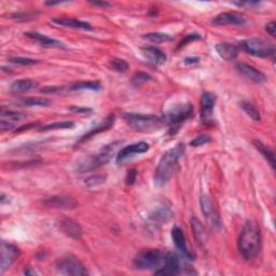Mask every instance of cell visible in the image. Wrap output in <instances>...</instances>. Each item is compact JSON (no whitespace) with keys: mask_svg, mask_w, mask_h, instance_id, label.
I'll list each match as a JSON object with an SVG mask.
<instances>
[{"mask_svg":"<svg viewBox=\"0 0 276 276\" xmlns=\"http://www.w3.org/2000/svg\"><path fill=\"white\" fill-rule=\"evenodd\" d=\"M72 111L74 112H79V113H86L88 111H92V109H90V108H85V107H71L69 108Z\"/></svg>","mask_w":276,"mask_h":276,"instance_id":"7bdbcfd3","label":"cell"},{"mask_svg":"<svg viewBox=\"0 0 276 276\" xmlns=\"http://www.w3.org/2000/svg\"><path fill=\"white\" fill-rule=\"evenodd\" d=\"M236 69L238 72L244 76L245 78H247L248 80L255 82V83H263L267 81V76H265L262 72L258 71L257 68H255L251 65H248L246 63H239L236 65Z\"/></svg>","mask_w":276,"mask_h":276,"instance_id":"2e32d148","label":"cell"},{"mask_svg":"<svg viewBox=\"0 0 276 276\" xmlns=\"http://www.w3.org/2000/svg\"><path fill=\"white\" fill-rule=\"evenodd\" d=\"M191 228L193 231V235L195 238V241L198 242V244L203 245L204 244V239H205V231H204V226L202 225L201 221L199 219H196L195 217H192L191 220Z\"/></svg>","mask_w":276,"mask_h":276,"instance_id":"83f0119b","label":"cell"},{"mask_svg":"<svg viewBox=\"0 0 276 276\" xmlns=\"http://www.w3.org/2000/svg\"><path fill=\"white\" fill-rule=\"evenodd\" d=\"M166 254L159 249H145L133 259V268L137 271H155L164 264Z\"/></svg>","mask_w":276,"mask_h":276,"instance_id":"277c9868","label":"cell"},{"mask_svg":"<svg viewBox=\"0 0 276 276\" xmlns=\"http://www.w3.org/2000/svg\"><path fill=\"white\" fill-rule=\"evenodd\" d=\"M216 104V96L210 92H204L201 97V118L203 121H209L213 116Z\"/></svg>","mask_w":276,"mask_h":276,"instance_id":"ac0fdd59","label":"cell"},{"mask_svg":"<svg viewBox=\"0 0 276 276\" xmlns=\"http://www.w3.org/2000/svg\"><path fill=\"white\" fill-rule=\"evenodd\" d=\"M114 120H116L114 114H109V116H108V117L106 118V119L104 120V122H103L102 124H100L98 126L94 127V129H92L90 132L86 133L85 135H83V136L80 138V140H79V141L77 142V145H81V144H83V143H85V142H87V141H90L91 138L94 137L95 135L100 134V133H103V132L107 131V130H109L111 126H113Z\"/></svg>","mask_w":276,"mask_h":276,"instance_id":"ffe728a7","label":"cell"},{"mask_svg":"<svg viewBox=\"0 0 276 276\" xmlns=\"http://www.w3.org/2000/svg\"><path fill=\"white\" fill-rule=\"evenodd\" d=\"M185 149L186 148L183 144H178L162 155L154 172V182L156 186H164L171 179L176 170L177 163L185 153Z\"/></svg>","mask_w":276,"mask_h":276,"instance_id":"7a4b0ae2","label":"cell"},{"mask_svg":"<svg viewBox=\"0 0 276 276\" xmlns=\"http://www.w3.org/2000/svg\"><path fill=\"white\" fill-rule=\"evenodd\" d=\"M261 231L258 223L254 220L246 221L238 239V249L245 260H252L261 250Z\"/></svg>","mask_w":276,"mask_h":276,"instance_id":"6da1fadb","label":"cell"},{"mask_svg":"<svg viewBox=\"0 0 276 276\" xmlns=\"http://www.w3.org/2000/svg\"><path fill=\"white\" fill-rule=\"evenodd\" d=\"M18 103L25 107H49L52 105L50 100L42 97H26L19 100Z\"/></svg>","mask_w":276,"mask_h":276,"instance_id":"4316f807","label":"cell"},{"mask_svg":"<svg viewBox=\"0 0 276 276\" xmlns=\"http://www.w3.org/2000/svg\"><path fill=\"white\" fill-rule=\"evenodd\" d=\"M135 178H136V172H135L134 170H132V171L129 172V174H127V177H126V183H127V185H132V183H134Z\"/></svg>","mask_w":276,"mask_h":276,"instance_id":"ee69618b","label":"cell"},{"mask_svg":"<svg viewBox=\"0 0 276 276\" xmlns=\"http://www.w3.org/2000/svg\"><path fill=\"white\" fill-rule=\"evenodd\" d=\"M10 63L16 64V65H22V66H31L38 64L39 62L37 60H33V58H28V57H11L9 60Z\"/></svg>","mask_w":276,"mask_h":276,"instance_id":"8d00e7d4","label":"cell"},{"mask_svg":"<svg viewBox=\"0 0 276 276\" xmlns=\"http://www.w3.org/2000/svg\"><path fill=\"white\" fill-rule=\"evenodd\" d=\"M0 252H2V256H0V273L4 274L8 269L11 268V265L18 258L19 249L13 244L3 242Z\"/></svg>","mask_w":276,"mask_h":276,"instance_id":"9c48e42d","label":"cell"},{"mask_svg":"<svg viewBox=\"0 0 276 276\" xmlns=\"http://www.w3.org/2000/svg\"><path fill=\"white\" fill-rule=\"evenodd\" d=\"M75 126V123L73 121H57L51 124H48L41 127V131H52V130H66L72 129Z\"/></svg>","mask_w":276,"mask_h":276,"instance_id":"1f68e13d","label":"cell"},{"mask_svg":"<svg viewBox=\"0 0 276 276\" xmlns=\"http://www.w3.org/2000/svg\"><path fill=\"white\" fill-rule=\"evenodd\" d=\"M121 144L122 142H114L105 146L97 154L87 157V159L79 163L78 172L80 174H83L85 172L93 171L95 169H98L100 166L107 164L112 159V155L116 153L118 147H120Z\"/></svg>","mask_w":276,"mask_h":276,"instance_id":"5b68a950","label":"cell"},{"mask_svg":"<svg viewBox=\"0 0 276 276\" xmlns=\"http://www.w3.org/2000/svg\"><path fill=\"white\" fill-rule=\"evenodd\" d=\"M173 216L174 214L169 206L160 205L152 211V213L150 214V219L155 223L162 224L169 222L173 218Z\"/></svg>","mask_w":276,"mask_h":276,"instance_id":"7402d4cb","label":"cell"},{"mask_svg":"<svg viewBox=\"0 0 276 276\" xmlns=\"http://www.w3.org/2000/svg\"><path fill=\"white\" fill-rule=\"evenodd\" d=\"M182 264L180 257L175 252H167L164 264L160 269L154 271L155 275H178L180 274Z\"/></svg>","mask_w":276,"mask_h":276,"instance_id":"8fae6325","label":"cell"},{"mask_svg":"<svg viewBox=\"0 0 276 276\" xmlns=\"http://www.w3.org/2000/svg\"><path fill=\"white\" fill-rule=\"evenodd\" d=\"M57 226L60 228V230L66 234L69 238H72L74 240H80L82 236V228L77 221L71 218H62L57 221Z\"/></svg>","mask_w":276,"mask_h":276,"instance_id":"9a60e30c","label":"cell"},{"mask_svg":"<svg viewBox=\"0 0 276 276\" xmlns=\"http://www.w3.org/2000/svg\"><path fill=\"white\" fill-rule=\"evenodd\" d=\"M217 53L225 61H233L239 54V49L229 42H220L215 47Z\"/></svg>","mask_w":276,"mask_h":276,"instance_id":"603a6c76","label":"cell"},{"mask_svg":"<svg viewBox=\"0 0 276 276\" xmlns=\"http://www.w3.org/2000/svg\"><path fill=\"white\" fill-rule=\"evenodd\" d=\"M56 269L63 275L83 276L87 274L84 264L74 255H65L56 261Z\"/></svg>","mask_w":276,"mask_h":276,"instance_id":"52a82bcc","label":"cell"},{"mask_svg":"<svg viewBox=\"0 0 276 276\" xmlns=\"http://www.w3.org/2000/svg\"><path fill=\"white\" fill-rule=\"evenodd\" d=\"M193 114V107L190 104H185L174 108L170 112H167L164 118L165 125L167 124L172 131H177L179 126Z\"/></svg>","mask_w":276,"mask_h":276,"instance_id":"ba28073f","label":"cell"},{"mask_svg":"<svg viewBox=\"0 0 276 276\" xmlns=\"http://www.w3.org/2000/svg\"><path fill=\"white\" fill-rule=\"evenodd\" d=\"M25 36L27 38H29V39H33V40L37 41L39 44H41L43 47L62 48V49L66 48V45L63 42L56 40V39L48 37L45 35H42V34H39V33H25Z\"/></svg>","mask_w":276,"mask_h":276,"instance_id":"cb8c5ba5","label":"cell"},{"mask_svg":"<svg viewBox=\"0 0 276 276\" xmlns=\"http://www.w3.org/2000/svg\"><path fill=\"white\" fill-rule=\"evenodd\" d=\"M200 60L198 57H188V58H186L185 60V63L188 65V64H196V63H199Z\"/></svg>","mask_w":276,"mask_h":276,"instance_id":"f6af8a7d","label":"cell"},{"mask_svg":"<svg viewBox=\"0 0 276 276\" xmlns=\"http://www.w3.org/2000/svg\"><path fill=\"white\" fill-rule=\"evenodd\" d=\"M0 127H2L3 131H9V130H13L15 127V123L11 122V121H8V120H4L2 119V121H0Z\"/></svg>","mask_w":276,"mask_h":276,"instance_id":"f35d334b","label":"cell"},{"mask_svg":"<svg viewBox=\"0 0 276 276\" xmlns=\"http://www.w3.org/2000/svg\"><path fill=\"white\" fill-rule=\"evenodd\" d=\"M213 24L218 26L225 25H235V26H243L246 23V17L243 13L238 11H230V12H222L218 15H216L212 19Z\"/></svg>","mask_w":276,"mask_h":276,"instance_id":"7c38bea8","label":"cell"},{"mask_svg":"<svg viewBox=\"0 0 276 276\" xmlns=\"http://www.w3.org/2000/svg\"><path fill=\"white\" fill-rule=\"evenodd\" d=\"M141 52L145 58L154 65H163L167 60L166 54L155 47H142Z\"/></svg>","mask_w":276,"mask_h":276,"instance_id":"d6986e66","label":"cell"},{"mask_svg":"<svg viewBox=\"0 0 276 276\" xmlns=\"http://www.w3.org/2000/svg\"><path fill=\"white\" fill-rule=\"evenodd\" d=\"M149 147L150 146L145 142H141V143L126 146V147L122 148L119 152H118L116 161L118 164H122L126 160H129V159H131V157H133L135 154H142V153L147 152L148 150H149Z\"/></svg>","mask_w":276,"mask_h":276,"instance_id":"4fadbf2b","label":"cell"},{"mask_svg":"<svg viewBox=\"0 0 276 276\" xmlns=\"http://www.w3.org/2000/svg\"><path fill=\"white\" fill-rule=\"evenodd\" d=\"M93 6H96V7H103V8H105V7H109L110 5L109 4H108V3H106V2H94V3H91Z\"/></svg>","mask_w":276,"mask_h":276,"instance_id":"bcb514c9","label":"cell"},{"mask_svg":"<svg viewBox=\"0 0 276 276\" xmlns=\"http://www.w3.org/2000/svg\"><path fill=\"white\" fill-rule=\"evenodd\" d=\"M212 141V137L210 135H207V134H202L198 137H195L194 140L190 143V145L192 147H201L207 143H210Z\"/></svg>","mask_w":276,"mask_h":276,"instance_id":"74e56055","label":"cell"},{"mask_svg":"<svg viewBox=\"0 0 276 276\" xmlns=\"http://www.w3.org/2000/svg\"><path fill=\"white\" fill-rule=\"evenodd\" d=\"M69 88L73 91H80V90L97 91L101 88V83L97 81H81V82L74 83Z\"/></svg>","mask_w":276,"mask_h":276,"instance_id":"f546056e","label":"cell"},{"mask_svg":"<svg viewBox=\"0 0 276 276\" xmlns=\"http://www.w3.org/2000/svg\"><path fill=\"white\" fill-rule=\"evenodd\" d=\"M201 210L203 215L205 216V218L210 221L211 226H213V229L218 230L221 226V220L220 216L217 212L216 206L213 202V200L207 195H202L201 196Z\"/></svg>","mask_w":276,"mask_h":276,"instance_id":"30bf717a","label":"cell"},{"mask_svg":"<svg viewBox=\"0 0 276 276\" xmlns=\"http://www.w3.org/2000/svg\"><path fill=\"white\" fill-rule=\"evenodd\" d=\"M265 31L271 36V37H275L276 34V23L275 22H270L267 25H265Z\"/></svg>","mask_w":276,"mask_h":276,"instance_id":"ab89813d","label":"cell"},{"mask_svg":"<svg viewBox=\"0 0 276 276\" xmlns=\"http://www.w3.org/2000/svg\"><path fill=\"white\" fill-rule=\"evenodd\" d=\"M195 39H200V36L198 34H191V35H188L186 38H185V40L182 42H180V47L181 45H185L187 43H189L191 42L192 40H195Z\"/></svg>","mask_w":276,"mask_h":276,"instance_id":"b9f144b4","label":"cell"},{"mask_svg":"<svg viewBox=\"0 0 276 276\" xmlns=\"http://www.w3.org/2000/svg\"><path fill=\"white\" fill-rule=\"evenodd\" d=\"M110 67L114 72L125 73L127 69H129V64H127L124 60H121V58H113L110 62Z\"/></svg>","mask_w":276,"mask_h":276,"instance_id":"e575fe53","label":"cell"},{"mask_svg":"<svg viewBox=\"0 0 276 276\" xmlns=\"http://www.w3.org/2000/svg\"><path fill=\"white\" fill-rule=\"evenodd\" d=\"M38 86V81L33 80V79H21V80L14 81L10 86V90L14 93H24L35 90Z\"/></svg>","mask_w":276,"mask_h":276,"instance_id":"d4e9b609","label":"cell"},{"mask_svg":"<svg viewBox=\"0 0 276 276\" xmlns=\"http://www.w3.org/2000/svg\"><path fill=\"white\" fill-rule=\"evenodd\" d=\"M172 239L175 244V247L177 250L179 251L181 255V257L187 259V260H193L194 256L192 252L189 250L188 246H187V241H186V236L183 234V231L179 228V226L175 225L172 229Z\"/></svg>","mask_w":276,"mask_h":276,"instance_id":"5bb4252c","label":"cell"},{"mask_svg":"<svg viewBox=\"0 0 276 276\" xmlns=\"http://www.w3.org/2000/svg\"><path fill=\"white\" fill-rule=\"evenodd\" d=\"M26 114L22 112H17V111H11V110H2V119L11 121L15 123V121H21L25 119Z\"/></svg>","mask_w":276,"mask_h":276,"instance_id":"836d02e7","label":"cell"},{"mask_svg":"<svg viewBox=\"0 0 276 276\" xmlns=\"http://www.w3.org/2000/svg\"><path fill=\"white\" fill-rule=\"evenodd\" d=\"M43 204L51 209L57 210H75L79 205L75 199L69 198V196H52V198L43 201Z\"/></svg>","mask_w":276,"mask_h":276,"instance_id":"e0dca14e","label":"cell"},{"mask_svg":"<svg viewBox=\"0 0 276 276\" xmlns=\"http://www.w3.org/2000/svg\"><path fill=\"white\" fill-rule=\"evenodd\" d=\"M243 50L256 57H274L275 47L261 38H249L241 41Z\"/></svg>","mask_w":276,"mask_h":276,"instance_id":"8992f818","label":"cell"},{"mask_svg":"<svg viewBox=\"0 0 276 276\" xmlns=\"http://www.w3.org/2000/svg\"><path fill=\"white\" fill-rule=\"evenodd\" d=\"M254 145L256 147V149H257L261 153V155L270 164V166L272 167V170H275V155H274L273 150L270 149L268 146H265L262 142H260L258 140L254 141Z\"/></svg>","mask_w":276,"mask_h":276,"instance_id":"484cf974","label":"cell"},{"mask_svg":"<svg viewBox=\"0 0 276 276\" xmlns=\"http://www.w3.org/2000/svg\"><path fill=\"white\" fill-rule=\"evenodd\" d=\"M52 22L56 25H60L63 27L84 29V31H91L92 29V25L90 23L80 21V19H77L74 17H55L52 19Z\"/></svg>","mask_w":276,"mask_h":276,"instance_id":"44dd1931","label":"cell"},{"mask_svg":"<svg viewBox=\"0 0 276 276\" xmlns=\"http://www.w3.org/2000/svg\"><path fill=\"white\" fill-rule=\"evenodd\" d=\"M240 107L242 108V110L250 118V119H252L254 121H260L261 119L260 111L254 104H251L250 102L243 101L240 103Z\"/></svg>","mask_w":276,"mask_h":276,"instance_id":"f1b7e54d","label":"cell"},{"mask_svg":"<svg viewBox=\"0 0 276 276\" xmlns=\"http://www.w3.org/2000/svg\"><path fill=\"white\" fill-rule=\"evenodd\" d=\"M107 179L106 175H92L90 177H87V178L84 180V185L87 188H94V187H98L103 183H105Z\"/></svg>","mask_w":276,"mask_h":276,"instance_id":"d6a6232c","label":"cell"},{"mask_svg":"<svg viewBox=\"0 0 276 276\" xmlns=\"http://www.w3.org/2000/svg\"><path fill=\"white\" fill-rule=\"evenodd\" d=\"M126 123L130 125L131 129L140 133H153L161 130L165 125L163 117H157L152 114H137V113H126L124 114Z\"/></svg>","mask_w":276,"mask_h":276,"instance_id":"3957f363","label":"cell"},{"mask_svg":"<svg viewBox=\"0 0 276 276\" xmlns=\"http://www.w3.org/2000/svg\"><path fill=\"white\" fill-rule=\"evenodd\" d=\"M144 38L147 39V40L155 42V43H163V42L165 43V42L173 40V38L170 35L164 34V33H148L144 36Z\"/></svg>","mask_w":276,"mask_h":276,"instance_id":"4dcf8cb0","label":"cell"},{"mask_svg":"<svg viewBox=\"0 0 276 276\" xmlns=\"http://www.w3.org/2000/svg\"><path fill=\"white\" fill-rule=\"evenodd\" d=\"M150 80H151V76L150 75L140 72V73H136L133 76V78H132V83L134 85L138 86V85H141V84H143V83H145L147 81H150Z\"/></svg>","mask_w":276,"mask_h":276,"instance_id":"d590c367","label":"cell"},{"mask_svg":"<svg viewBox=\"0 0 276 276\" xmlns=\"http://www.w3.org/2000/svg\"><path fill=\"white\" fill-rule=\"evenodd\" d=\"M62 90V86H51V85H49V86H45L43 88H41L40 92L41 93H56L57 91H60Z\"/></svg>","mask_w":276,"mask_h":276,"instance_id":"60d3db41","label":"cell"}]
</instances>
